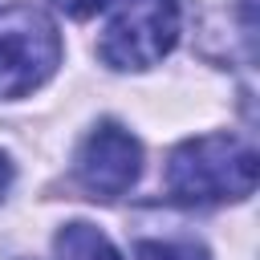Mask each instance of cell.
Wrapping results in <instances>:
<instances>
[{
	"instance_id": "cell-7",
	"label": "cell",
	"mask_w": 260,
	"mask_h": 260,
	"mask_svg": "<svg viewBox=\"0 0 260 260\" xmlns=\"http://www.w3.org/2000/svg\"><path fill=\"white\" fill-rule=\"evenodd\" d=\"M53 8H61V12L73 16V20H85V16H93L98 8H106V0H53Z\"/></svg>"
},
{
	"instance_id": "cell-8",
	"label": "cell",
	"mask_w": 260,
	"mask_h": 260,
	"mask_svg": "<svg viewBox=\"0 0 260 260\" xmlns=\"http://www.w3.org/2000/svg\"><path fill=\"white\" fill-rule=\"evenodd\" d=\"M8 183H12V162H8V154H0V195L8 191Z\"/></svg>"
},
{
	"instance_id": "cell-1",
	"label": "cell",
	"mask_w": 260,
	"mask_h": 260,
	"mask_svg": "<svg viewBox=\"0 0 260 260\" xmlns=\"http://www.w3.org/2000/svg\"><path fill=\"white\" fill-rule=\"evenodd\" d=\"M167 191L183 203L248 199L256 191V150L236 134H199L171 150Z\"/></svg>"
},
{
	"instance_id": "cell-2",
	"label": "cell",
	"mask_w": 260,
	"mask_h": 260,
	"mask_svg": "<svg viewBox=\"0 0 260 260\" xmlns=\"http://www.w3.org/2000/svg\"><path fill=\"white\" fill-rule=\"evenodd\" d=\"M98 57L110 69H150L179 41V0H106Z\"/></svg>"
},
{
	"instance_id": "cell-6",
	"label": "cell",
	"mask_w": 260,
	"mask_h": 260,
	"mask_svg": "<svg viewBox=\"0 0 260 260\" xmlns=\"http://www.w3.org/2000/svg\"><path fill=\"white\" fill-rule=\"evenodd\" d=\"M138 260H207V252L191 240H142Z\"/></svg>"
},
{
	"instance_id": "cell-5",
	"label": "cell",
	"mask_w": 260,
	"mask_h": 260,
	"mask_svg": "<svg viewBox=\"0 0 260 260\" xmlns=\"http://www.w3.org/2000/svg\"><path fill=\"white\" fill-rule=\"evenodd\" d=\"M53 252H57V260H122L118 248L110 244V236L102 228H93V223H81V219L65 223L57 232Z\"/></svg>"
},
{
	"instance_id": "cell-4",
	"label": "cell",
	"mask_w": 260,
	"mask_h": 260,
	"mask_svg": "<svg viewBox=\"0 0 260 260\" xmlns=\"http://www.w3.org/2000/svg\"><path fill=\"white\" fill-rule=\"evenodd\" d=\"M73 171H77V183L89 195L118 199L134 187V179L142 171V142L118 122H98L85 134Z\"/></svg>"
},
{
	"instance_id": "cell-3",
	"label": "cell",
	"mask_w": 260,
	"mask_h": 260,
	"mask_svg": "<svg viewBox=\"0 0 260 260\" xmlns=\"http://www.w3.org/2000/svg\"><path fill=\"white\" fill-rule=\"evenodd\" d=\"M61 65L57 24L32 4L0 8V98L41 89Z\"/></svg>"
}]
</instances>
